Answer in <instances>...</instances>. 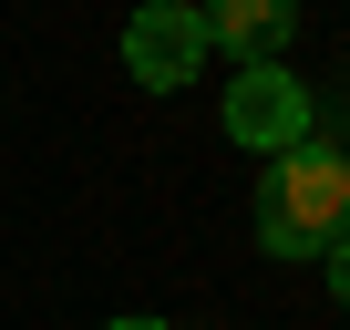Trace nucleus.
I'll use <instances>...</instances> for the list:
<instances>
[{
	"label": "nucleus",
	"instance_id": "1",
	"mask_svg": "<svg viewBox=\"0 0 350 330\" xmlns=\"http://www.w3.org/2000/svg\"><path fill=\"white\" fill-rule=\"evenodd\" d=\"M258 248L268 258H329L340 238H350V155L340 144H288V155H268V176H258Z\"/></svg>",
	"mask_w": 350,
	"mask_h": 330
},
{
	"label": "nucleus",
	"instance_id": "2",
	"mask_svg": "<svg viewBox=\"0 0 350 330\" xmlns=\"http://www.w3.org/2000/svg\"><path fill=\"white\" fill-rule=\"evenodd\" d=\"M227 144H237V155H288V144H309V83H299L288 62H247V73L227 83Z\"/></svg>",
	"mask_w": 350,
	"mask_h": 330
},
{
	"label": "nucleus",
	"instance_id": "3",
	"mask_svg": "<svg viewBox=\"0 0 350 330\" xmlns=\"http://www.w3.org/2000/svg\"><path fill=\"white\" fill-rule=\"evenodd\" d=\"M124 73H134V93H186L206 73V11L144 0V11L124 21Z\"/></svg>",
	"mask_w": 350,
	"mask_h": 330
},
{
	"label": "nucleus",
	"instance_id": "4",
	"mask_svg": "<svg viewBox=\"0 0 350 330\" xmlns=\"http://www.w3.org/2000/svg\"><path fill=\"white\" fill-rule=\"evenodd\" d=\"M299 31V0H206V52H227L237 73L247 62H278Z\"/></svg>",
	"mask_w": 350,
	"mask_h": 330
},
{
	"label": "nucleus",
	"instance_id": "5",
	"mask_svg": "<svg viewBox=\"0 0 350 330\" xmlns=\"http://www.w3.org/2000/svg\"><path fill=\"white\" fill-rule=\"evenodd\" d=\"M329 299H340V309H350V238H340V248H329Z\"/></svg>",
	"mask_w": 350,
	"mask_h": 330
},
{
	"label": "nucleus",
	"instance_id": "6",
	"mask_svg": "<svg viewBox=\"0 0 350 330\" xmlns=\"http://www.w3.org/2000/svg\"><path fill=\"white\" fill-rule=\"evenodd\" d=\"M103 330H165V320H144V309H124V320H103Z\"/></svg>",
	"mask_w": 350,
	"mask_h": 330
},
{
	"label": "nucleus",
	"instance_id": "7",
	"mask_svg": "<svg viewBox=\"0 0 350 330\" xmlns=\"http://www.w3.org/2000/svg\"><path fill=\"white\" fill-rule=\"evenodd\" d=\"M175 11H206V0H175Z\"/></svg>",
	"mask_w": 350,
	"mask_h": 330
}]
</instances>
